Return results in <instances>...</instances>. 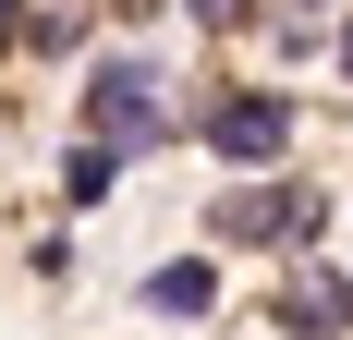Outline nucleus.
<instances>
[{"instance_id": "f257e3e1", "label": "nucleus", "mask_w": 353, "mask_h": 340, "mask_svg": "<svg viewBox=\"0 0 353 340\" xmlns=\"http://www.w3.org/2000/svg\"><path fill=\"white\" fill-rule=\"evenodd\" d=\"M85 134L122 146V158H146V146L171 134V109H159V61H98V85H85Z\"/></svg>"}, {"instance_id": "f03ea898", "label": "nucleus", "mask_w": 353, "mask_h": 340, "mask_svg": "<svg viewBox=\"0 0 353 340\" xmlns=\"http://www.w3.org/2000/svg\"><path fill=\"white\" fill-rule=\"evenodd\" d=\"M208 146H219L232 170H256V158H281V146H292V98H268V85H244L232 109H208Z\"/></svg>"}, {"instance_id": "7ed1b4c3", "label": "nucleus", "mask_w": 353, "mask_h": 340, "mask_svg": "<svg viewBox=\"0 0 353 340\" xmlns=\"http://www.w3.org/2000/svg\"><path fill=\"white\" fill-rule=\"evenodd\" d=\"M305 219H317V195H292V182H256V195L219 206V231H232V243H292Z\"/></svg>"}, {"instance_id": "20e7f679", "label": "nucleus", "mask_w": 353, "mask_h": 340, "mask_svg": "<svg viewBox=\"0 0 353 340\" xmlns=\"http://www.w3.org/2000/svg\"><path fill=\"white\" fill-rule=\"evenodd\" d=\"M268 316H281L292 340H329V328H353V279H341V268H305V279H292Z\"/></svg>"}, {"instance_id": "39448f33", "label": "nucleus", "mask_w": 353, "mask_h": 340, "mask_svg": "<svg viewBox=\"0 0 353 340\" xmlns=\"http://www.w3.org/2000/svg\"><path fill=\"white\" fill-rule=\"evenodd\" d=\"M146 304H159V316H208V304H219V268H195V255H183V268L146 279Z\"/></svg>"}, {"instance_id": "423d86ee", "label": "nucleus", "mask_w": 353, "mask_h": 340, "mask_svg": "<svg viewBox=\"0 0 353 340\" xmlns=\"http://www.w3.org/2000/svg\"><path fill=\"white\" fill-rule=\"evenodd\" d=\"M110 158H122V146H98V134H85V158H73V206H98V195H110Z\"/></svg>"}, {"instance_id": "0eeeda50", "label": "nucleus", "mask_w": 353, "mask_h": 340, "mask_svg": "<svg viewBox=\"0 0 353 340\" xmlns=\"http://www.w3.org/2000/svg\"><path fill=\"white\" fill-rule=\"evenodd\" d=\"M183 12H195V25H244L256 0H183Z\"/></svg>"}, {"instance_id": "6e6552de", "label": "nucleus", "mask_w": 353, "mask_h": 340, "mask_svg": "<svg viewBox=\"0 0 353 340\" xmlns=\"http://www.w3.org/2000/svg\"><path fill=\"white\" fill-rule=\"evenodd\" d=\"M341 73H353V25H341Z\"/></svg>"}]
</instances>
